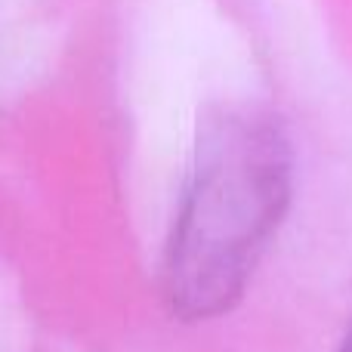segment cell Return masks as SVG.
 <instances>
[{
    "label": "cell",
    "mask_w": 352,
    "mask_h": 352,
    "mask_svg": "<svg viewBox=\"0 0 352 352\" xmlns=\"http://www.w3.org/2000/svg\"><path fill=\"white\" fill-rule=\"evenodd\" d=\"M294 158L278 124L248 111L213 118L198 140L167 248V297L186 322L241 300L256 260L291 204Z\"/></svg>",
    "instance_id": "1"
},
{
    "label": "cell",
    "mask_w": 352,
    "mask_h": 352,
    "mask_svg": "<svg viewBox=\"0 0 352 352\" xmlns=\"http://www.w3.org/2000/svg\"><path fill=\"white\" fill-rule=\"evenodd\" d=\"M340 352H352V328H349L346 340H343V346H340Z\"/></svg>",
    "instance_id": "2"
}]
</instances>
